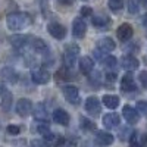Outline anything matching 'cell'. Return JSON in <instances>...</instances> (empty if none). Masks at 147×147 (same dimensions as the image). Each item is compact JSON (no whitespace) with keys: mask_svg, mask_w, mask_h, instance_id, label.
Wrapping results in <instances>:
<instances>
[{"mask_svg":"<svg viewBox=\"0 0 147 147\" xmlns=\"http://www.w3.org/2000/svg\"><path fill=\"white\" fill-rule=\"evenodd\" d=\"M31 78L35 84H47L49 81H50L52 75L50 72H49L47 69H43V68H35L31 71Z\"/></svg>","mask_w":147,"mask_h":147,"instance_id":"cell-5","label":"cell"},{"mask_svg":"<svg viewBox=\"0 0 147 147\" xmlns=\"http://www.w3.org/2000/svg\"><path fill=\"white\" fill-rule=\"evenodd\" d=\"M122 115H124L125 121L129 125H136L140 121V112L137 109H134L132 106H128V105L124 106V109H122Z\"/></svg>","mask_w":147,"mask_h":147,"instance_id":"cell-6","label":"cell"},{"mask_svg":"<svg viewBox=\"0 0 147 147\" xmlns=\"http://www.w3.org/2000/svg\"><path fill=\"white\" fill-rule=\"evenodd\" d=\"M47 31L56 40H63L65 37H66V28L62 25V24H59L56 21L49 24V25H47Z\"/></svg>","mask_w":147,"mask_h":147,"instance_id":"cell-4","label":"cell"},{"mask_svg":"<svg viewBox=\"0 0 147 147\" xmlns=\"http://www.w3.org/2000/svg\"><path fill=\"white\" fill-rule=\"evenodd\" d=\"M121 90L124 93H132V91L137 90V84H136V81H134V77H132L131 72L125 74V75L122 77V80H121Z\"/></svg>","mask_w":147,"mask_h":147,"instance_id":"cell-12","label":"cell"},{"mask_svg":"<svg viewBox=\"0 0 147 147\" xmlns=\"http://www.w3.org/2000/svg\"><path fill=\"white\" fill-rule=\"evenodd\" d=\"M138 80H140V82H141L143 87H144V88H147V71L140 72V77H138Z\"/></svg>","mask_w":147,"mask_h":147,"instance_id":"cell-33","label":"cell"},{"mask_svg":"<svg viewBox=\"0 0 147 147\" xmlns=\"http://www.w3.org/2000/svg\"><path fill=\"white\" fill-rule=\"evenodd\" d=\"M78 56H80V46L74 44V43H69L65 47V50H63V65H65V69L69 71L72 68H75Z\"/></svg>","mask_w":147,"mask_h":147,"instance_id":"cell-2","label":"cell"},{"mask_svg":"<svg viewBox=\"0 0 147 147\" xmlns=\"http://www.w3.org/2000/svg\"><path fill=\"white\" fill-rule=\"evenodd\" d=\"M121 66L124 68L125 71H128V72H132V71H136V69L140 66V62H138L137 57H134V56H131V55H127V56H122V59H121Z\"/></svg>","mask_w":147,"mask_h":147,"instance_id":"cell-14","label":"cell"},{"mask_svg":"<svg viewBox=\"0 0 147 147\" xmlns=\"http://www.w3.org/2000/svg\"><path fill=\"white\" fill-rule=\"evenodd\" d=\"M0 97H2L0 107H2L3 112H9L10 107H12V103H13V96H12V93L6 87H2V90H0Z\"/></svg>","mask_w":147,"mask_h":147,"instance_id":"cell-10","label":"cell"},{"mask_svg":"<svg viewBox=\"0 0 147 147\" xmlns=\"http://www.w3.org/2000/svg\"><path fill=\"white\" fill-rule=\"evenodd\" d=\"M132 129H129V128H124V129H121V132H119V137H121V140H129L131 138V136H132Z\"/></svg>","mask_w":147,"mask_h":147,"instance_id":"cell-32","label":"cell"},{"mask_svg":"<svg viewBox=\"0 0 147 147\" xmlns=\"http://www.w3.org/2000/svg\"><path fill=\"white\" fill-rule=\"evenodd\" d=\"M143 5H144V6L147 7V0H143Z\"/></svg>","mask_w":147,"mask_h":147,"instance_id":"cell-42","label":"cell"},{"mask_svg":"<svg viewBox=\"0 0 147 147\" xmlns=\"http://www.w3.org/2000/svg\"><path fill=\"white\" fill-rule=\"evenodd\" d=\"M37 132H38L40 136L46 137L47 134H50L52 131H50V127H49V124H47V122H40V124L37 125Z\"/></svg>","mask_w":147,"mask_h":147,"instance_id":"cell-27","label":"cell"},{"mask_svg":"<svg viewBox=\"0 0 147 147\" xmlns=\"http://www.w3.org/2000/svg\"><path fill=\"white\" fill-rule=\"evenodd\" d=\"M31 41L30 35H24V34H13L9 37V43L13 46L15 49H24L25 46H28Z\"/></svg>","mask_w":147,"mask_h":147,"instance_id":"cell-13","label":"cell"},{"mask_svg":"<svg viewBox=\"0 0 147 147\" xmlns=\"http://www.w3.org/2000/svg\"><path fill=\"white\" fill-rule=\"evenodd\" d=\"M31 147H49V146L46 144L44 140H32L31 141Z\"/></svg>","mask_w":147,"mask_h":147,"instance_id":"cell-37","label":"cell"},{"mask_svg":"<svg viewBox=\"0 0 147 147\" xmlns=\"http://www.w3.org/2000/svg\"><path fill=\"white\" fill-rule=\"evenodd\" d=\"M6 131H7V134H10V136H18V134L21 132V127H19V125L10 124V125H7Z\"/></svg>","mask_w":147,"mask_h":147,"instance_id":"cell-31","label":"cell"},{"mask_svg":"<svg viewBox=\"0 0 147 147\" xmlns=\"http://www.w3.org/2000/svg\"><path fill=\"white\" fill-rule=\"evenodd\" d=\"M113 141H115V137L110 132H106V131H97L96 132L94 143L99 147H107L110 144H113Z\"/></svg>","mask_w":147,"mask_h":147,"instance_id":"cell-7","label":"cell"},{"mask_svg":"<svg viewBox=\"0 0 147 147\" xmlns=\"http://www.w3.org/2000/svg\"><path fill=\"white\" fill-rule=\"evenodd\" d=\"M80 124H81V129L85 131V132H93V131H96V124H94L93 121H90V118L81 116V118H80Z\"/></svg>","mask_w":147,"mask_h":147,"instance_id":"cell-26","label":"cell"},{"mask_svg":"<svg viewBox=\"0 0 147 147\" xmlns=\"http://www.w3.org/2000/svg\"><path fill=\"white\" fill-rule=\"evenodd\" d=\"M31 46H32V49L37 52V53H46L47 50H49V47H47V43L44 41V40H41V38H31Z\"/></svg>","mask_w":147,"mask_h":147,"instance_id":"cell-25","label":"cell"},{"mask_svg":"<svg viewBox=\"0 0 147 147\" xmlns=\"http://www.w3.org/2000/svg\"><path fill=\"white\" fill-rule=\"evenodd\" d=\"M15 110H16V113L22 118H25L31 113V110H32V102L30 99H19L16 102V106H15Z\"/></svg>","mask_w":147,"mask_h":147,"instance_id":"cell-8","label":"cell"},{"mask_svg":"<svg viewBox=\"0 0 147 147\" xmlns=\"http://www.w3.org/2000/svg\"><path fill=\"white\" fill-rule=\"evenodd\" d=\"M84 107H85V112L91 116H99L102 113V103L96 96H90L88 99L85 100Z\"/></svg>","mask_w":147,"mask_h":147,"instance_id":"cell-3","label":"cell"},{"mask_svg":"<svg viewBox=\"0 0 147 147\" xmlns=\"http://www.w3.org/2000/svg\"><path fill=\"white\" fill-rule=\"evenodd\" d=\"M106 78H107L109 82H115V80H116V74H115V72H109L107 75H106Z\"/></svg>","mask_w":147,"mask_h":147,"instance_id":"cell-39","label":"cell"},{"mask_svg":"<svg viewBox=\"0 0 147 147\" xmlns=\"http://www.w3.org/2000/svg\"><path fill=\"white\" fill-rule=\"evenodd\" d=\"M57 2L60 3V5H63V6H71L75 0H57Z\"/></svg>","mask_w":147,"mask_h":147,"instance_id":"cell-40","label":"cell"},{"mask_svg":"<svg viewBox=\"0 0 147 147\" xmlns=\"http://www.w3.org/2000/svg\"><path fill=\"white\" fill-rule=\"evenodd\" d=\"M43 140L46 141V144H47L49 147H56V146H59L60 143H62L63 137H62V136H59V134H53V132H50V134H47L46 137H43Z\"/></svg>","mask_w":147,"mask_h":147,"instance_id":"cell-24","label":"cell"},{"mask_svg":"<svg viewBox=\"0 0 147 147\" xmlns=\"http://www.w3.org/2000/svg\"><path fill=\"white\" fill-rule=\"evenodd\" d=\"M56 147H77V144L74 143L72 140H66V138H63L62 143H60L59 146H56Z\"/></svg>","mask_w":147,"mask_h":147,"instance_id":"cell-35","label":"cell"},{"mask_svg":"<svg viewBox=\"0 0 147 147\" xmlns=\"http://www.w3.org/2000/svg\"><path fill=\"white\" fill-rule=\"evenodd\" d=\"M138 147H147V134H141V136H140Z\"/></svg>","mask_w":147,"mask_h":147,"instance_id":"cell-38","label":"cell"},{"mask_svg":"<svg viewBox=\"0 0 147 147\" xmlns=\"http://www.w3.org/2000/svg\"><path fill=\"white\" fill-rule=\"evenodd\" d=\"M102 62H103L105 66L109 68V69H113V68L116 66V63H118V62H116V57H115V56H110V55H107V56L102 60Z\"/></svg>","mask_w":147,"mask_h":147,"instance_id":"cell-29","label":"cell"},{"mask_svg":"<svg viewBox=\"0 0 147 147\" xmlns=\"http://www.w3.org/2000/svg\"><path fill=\"white\" fill-rule=\"evenodd\" d=\"M119 122H121V118L118 113L115 112H110V113H106L103 116V125L109 129H112V128H116L119 125Z\"/></svg>","mask_w":147,"mask_h":147,"instance_id":"cell-18","label":"cell"},{"mask_svg":"<svg viewBox=\"0 0 147 147\" xmlns=\"http://www.w3.org/2000/svg\"><path fill=\"white\" fill-rule=\"evenodd\" d=\"M132 34H134V30H132V27L129 25V24H122V25H119V28L116 30L118 38H119L121 41H124V43L131 38Z\"/></svg>","mask_w":147,"mask_h":147,"instance_id":"cell-15","label":"cell"},{"mask_svg":"<svg viewBox=\"0 0 147 147\" xmlns=\"http://www.w3.org/2000/svg\"><path fill=\"white\" fill-rule=\"evenodd\" d=\"M63 96L71 105H78L80 103V90L75 85H65L63 87Z\"/></svg>","mask_w":147,"mask_h":147,"instance_id":"cell-9","label":"cell"},{"mask_svg":"<svg viewBox=\"0 0 147 147\" xmlns=\"http://www.w3.org/2000/svg\"><path fill=\"white\" fill-rule=\"evenodd\" d=\"M34 116L37 121H40V122H46L47 118H49V112H47V107L44 103H38L35 106L34 109Z\"/></svg>","mask_w":147,"mask_h":147,"instance_id":"cell-20","label":"cell"},{"mask_svg":"<svg viewBox=\"0 0 147 147\" xmlns=\"http://www.w3.org/2000/svg\"><path fill=\"white\" fill-rule=\"evenodd\" d=\"M91 22H93V25H94L96 28H106V27L109 25V24H110V18H109L107 15L100 13V15L93 16Z\"/></svg>","mask_w":147,"mask_h":147,"instance_id":"cell-22","label":"cell"},{"mask_svg":"<svg viewBox=\"0 0 147 147\" xmlns=\"http://www.w3.org/2000/svg\"><path fill=\"white\" fill-rule=\"evenodd\" d=\"M140 10V0H128V12L131 15H136Z\"/></svg>","mask_w":147,"mask_h":147,"instance_id":"cell-28","label":"cell"},{"mask_svg":"<svg viewBox=\"0 0 147 147\" xmlns=\"http://www.w3.org/2000/svg\"><path fill=\"white\" fill-rule=\"evenodd\" d=\"M31 24V16L25 12H12L6 16V25L10 31H21Z\"/></svg>","mask_w":147,"mask_h":147,"instance_id":"cell-1","label":"cell"},{"mask_svg":"<svg viewBox=\"0 0 147 147\" xmlns=\"http://www.w3.org/2000/svg\"><path fill=\"white\" fill-rule=\"evenodd\" d=\"M81 15L82 16H91L93 15V9L88 7V6H82L81 7Z\"/></svg>","mask_w":147,"mask_h":147,"instance_id":"cell-36","label":"cell"},{"mask_svg":"<svg viewBox=\"0 0 147 147\" xmlns=\"http://www.w3.org/2000/svg\"><path fill=\"white\" fill-rule=\"evenodd\" d=\"M94 69V59L90 56H82L80 59V71L84 75H90Z\"/></svg>","mask_w":147,"mask_h":147,"instance_id":"cell-16","label":"cell"},{"mask_svg":"<svg viewBox=\"0 0 147 147\" xmlns=\"http://www.w3.org/2000/svg\"><path fill=\"white\" fill-rule=\"evenodd\" d=\"M0 90H2V85H0Z\"/></svg>","mask_w":147,"mask_h":147,"instance_id":"cell-43","label":"cell"},{"mask_svg":"<svg viewBox=\"0 0 147 147\" xmlns=\"http://www.w3.org/2000/svg\"><path fill=\"white\" fill-rule=\"evenodd\" d=\"M53 121L56 122V124H59V125L66 127V125H69L71 118H69V113L66 112V110H63V109H56L55 112H53Z\"/></svg>","mask_w":147,"mask_h":147,"instance_id":"cell-17","label":"cell"},{"mask_svg":"<svg viewBox=\"0 0 147 147\" xmlns=\"http://www.w3.org/2000/svg\"><path fill=\"white\" fill-rule=\"evenodd\" d=\"M107 5L112 10L118 12V10H121L122 7H124V0H107Z\"/></svg>","mask_w":147,"mask_h":147,"instance_id":"cell-30","label":"cell"},{"mask_svg":"<svg viewBox=\"0 0 147 147\" xmlns=\"http://www.w3.org/2000/svg\"><path fill=\"white\" fill-rule=\"evenodd\" d=\"M0 75H2V78L6 81V82H10V84H15L18 81V74L13 68L10 66H5L2 71H0Z\"/></svg>","mask_w":147,"mask_h":147,"instance_id":"cell-19","label":"cell"},{"mask_svg":"<svg viewBox=\"0 0 147 147\" xmlns=\"http://www.w3.org/2000/svg\"><path fill=\"white\" fill-rule=\"evenodd\" d=\"M72 32L75 38H82L87 32V24L82 18H75L72 22Z\"/></svg>","mask_w":147,"mask_h":147,"instance_id":"cell-11","label":"cell"},{"mask_svg":"<svg viewBox=\"0 0 147 147\" xmlns=\"http://www.w3.org/2000/svg\"><path fill=\"white\" fill-rule=\"evenodd\" d=\"M102 102L107 109H116L119 106V97L115 94H106V96H103Z\"/></svg>","mask_w":147,"mask_h":147,"instance_id":"cell-23","label":"cell"},{"mask_svg":"<svg viewBox=\"0 0 147 147\" xmlns=\"http://www.w3.org/2000/svg\"><path fill=\"white\" fill-rule=\"evenodd\" d=\"M143 28H144V31H146V34H147V13L143 16Z\"/></svg>","mask_w":147,"mask_h":147,"instance_id":"cell-41","label":"cell"},{"mask_svg":"<svg viewBox=\"0 0 147 147\" xmlns=\"http://www.w3.org/2000/svg\"><path fill=\"white\" fill-rule=\"evenodd\" d=\"M115 47H116V44L110 37H103L102 40H99V49L105 53H109V52L115 50Z\"/></svg>","mask_w":147,"mask_h":147,"instance_id":"cell-21","label":"cell"},{"mask_svg":"<svg viewBox=\"0 0 147 147\" xmlns=\"http://www.w3.org/2000/svg\"><path fill=\"white\" fill-rule=\"evenodd\" d=\"M137 110L144 115H147V102H138L137 103Z\"/></svg>","mask_w":147,"mask_h":147,"instance_id":"cell-34","label":"cell"}]
</instances>
